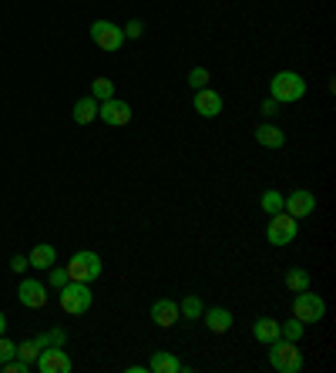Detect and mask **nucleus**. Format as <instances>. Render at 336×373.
<instances>
[{
	"mask_svg": "<svg viewBox=\"0 0 336 373\" xmlns=\"http://www.w3.org/2000/svg\"><path fill=\"white\" fill-rule=\"evenodd\" d=\"M40 343V350H47V347H65L67 343V333L65 330H47V333H40V336H34Z\"/></svg>",
	"mask_w": 336,
	"mask_h": 373,
	"instance_id": "22",
	"label": "nucleus"
},
{
	"mask_svg": "<svg viewBox=\"0 0 336 373\" xmlns=\"http://www.w3.org/2000/svg\"><path fill=\"white\" fill-rule=\"evenodd\" d=\"M283 283L289 293H303V289H310V272L306 269H289L283 276Z\"/></svg>",
	"mask_w": 336,
	"mask_h": 373,
	"instance_id": "20",
	"label": "nucleus"
},
{
	"mask_svg": "<svg viewBox=\"0 0 336 373\" xmlns=\"http://www.w3.org/2000/svg\"><path fill=\"white\" fill-rule=\"evenodd\" d=\"M4 370H7V373H27V370H30V363L17 357V360H7V363H4Z\"/></svg>",
	"mask_w": 336,
	"mask_h": 373,
	"instance_id": "29",
	"label": "nucleus"
},
{
	"mask_svg": "<svg viewBox=\"0 0 336 373\" xmlns=\"http://www.w3.org/2000/svg\"><path fill=\"white\" fill-rule=\"evenodd\" d=\"M4 330H7V320H4V313H0V336H4Z\"/></svg>",
	"mask_w": 336,
	"mask_h": 373,
	"instance_id": "34",
	"label": "nucleus"
},
{
	"mask_svg": "<svg viewBox=\"0 0 336 373\" xmlns=\"http://www.w3.org/2000/svg\"><path fill=\"white\" fill-rule=\"evenodd\" d=\"M252 336H256L259 343H266V347H269L272 340H279V323L269 320V316H259V320L252 323Z\"/></svg>",
	"mask_w": 336,
	"mask_h": 373,
	"instance_id": "16",
	"label": "nucleus"
},
{
	"mask_svg": "<svg viewBox=\"0 0 336 373\" xmlns=\"http://www.w3.org/2000/svg\"><path fill=\"white\" fill-rule=\"evenodd\" d=\"M91 98H94V101H108V98H115V81H108V77H94V81H91Z\"/></svg>",
	"mask_w": 336,
	"mask_h": 373,
	"instance_id": "21",
	"label": "nucleus"
},
{
	"mask_svg": "<svg viewBox=\"0 0 336 373\" xmlns=\"http://www.w3.org/2000/svg\"><path fill=\"white\" fill-rule=\"evenodd\" d=\"M262 208H266L269 216L283 212V195H279V192H266V195H262Z\"/></svg>",
	"mask_w": 336,
	"mask_h": 373,
	"instance_id": "27",
	"label": "nucleus"
},
{
	"mask_svg": "<svg viewBox=\"0 0 336 373\" xmlns=\"http://www.w3.org/2000/svg\"><path fill=\"white\" fill-rule=\"evenodd\" d=\"M303 330H306V323H299L296 316H293V323H279V336H283V340H293V343L303 336Z\"/></svg>",
	"mask_w": 336,
	"mask_h": 373,
	"instance_id": "25",
	"label": "nucleus"
},
{
	"mask_svg": "<svg viewBox=\"0 0 336 373\" xmlns=\"http://www.w3.org/2000/svg\"><path fill=\"white\" fill-rule=\"evenodd\" d=\"M121 30H125V34H128V38H142L145 24H142V21H128V27H121Z\"/></svg>",
	"mask_w": 336,
	"mask_h": 373,
	"instance_id": "31",
	"label": "nucleus"
},
{
	"mask_svg": "<svg viewBox=\"0 0 336 373\" xmlns=\"http://www.w3.org/2000/svg\"><path fill=\"white\" fill-rule=\"evenodd\" d=\"M91 40L101 48V51H121V44H125V30L111 21H94L91 24Z\"/></svg>",
	"mask_w": 336,
	"mask_h": 373,
	"instance_id": "7",
	"label": "nucleus"
},
{
	"mask_svg": "<svg viewBox=\"0 0 336 373\" xmlns=\"http://www.w3.org/2000/svg\"><path fill=\"white\" fill-rule=\"evenodd\" d=\"M276 111H279V101H272V98H269V101H262V115H266V118H272Z\"/></svg>",
	"mask_w": 336,
	"mask_h": 373,
	"instance_id": "33",
	"label": "nucleus"
},
{
	"mask_svg": "<svg viewBox=\"0 0 336 373\" xmlns=\"http://www.w3.org/2000/svg\"><path fill=\"white\" fill-rule=\"evenodd\" d=\"M17 357L27 363H34L40 357V343L38 340H24V343H17Z\"/></svg>",
	"mask_w": 336,
	"mask_h": 373,
	"instance_id": "24",
	"label": "nucleus"
},
{
	"mask_svg": "<svg viewBox=\"0 0 336 373\" xmlns=\"http://www.w3.org/2000/svg\"><path fill=\"white\" fill-rule=\"evenodd\" d=\"M34 367H38L40 373H71L74 370V360L67 357L65 347H47V350H40V357L34 360Z\"/></svg>",
	"mask_w": 336,
	"mask_h": 373,
	"instance_id": "8",
	"label": "nucleus"
},
{
	"mask_svg": "<svg viewBox=\"0 0 336 373\" xmlns=\"http://www.w3.org/2000/svg\"><path fill=\"white\" fill-rule=\"evenodd\" d=\"M27 266H30V262H27V256H13V259H11V269H13V272H24Z\"/></svg>",
	"mask_w": 336,
	"mask_h": 373,
	"instance_id": "32",
	"label": "nucleus"
},
{
	"mask_svg": "<svg viewBox=\"0 0 336 373\" xmlns=\"http://www.w3.org/2000/svg\"><path fill=\"white\" fill-rule=\"evenodd\" d=\"M293 316H296L299 323H320L326 316L323 296H316L313 289H303V293H296V299H293Z\"/></svg>",
	"mask_w": 336,
	"mask_h": 373,
	"instance_id": "5",
	"label": "nucleus"
},
{
	"mask_svg": "<svg viewBox=\"0 0 336 373\" xmlns=\"http://www.w3.org/2000/svg\"><path fill=\"white\" fill-rule=\"evenodd\" d=\"M98 118H101L104 125H111V128H121V125L131 121V108L121 98H108V101L98 104Z\"/></svg>",
	"mask_w": 336,
	"mask_h": 373,
	"instance_id": "9",
	"label": "nucleus"
},
{
	"mask_svg": "<svg viewBox=\"0 0 336 373\" xmlns=\"http://www.w3.org/2000/svg\"><path fill=\"white\" fill-rule=\"evenodd\" d=\"M91 299H94V296H91L88 283H74V279H67V283L61 286V309H65V313H71V316L88 313Z\"/></svg>",
	"mask_w": 336,
	"mask_h": 373,
	"instance_id": "4",
	"label": "nucleus"
},
{
	"mask_svg": "<svg viewBox=\"0 0 336 373\" xmlns=\"http://www.w3.org/2000/svg\"><path fill=\"white\" fill-rule=\"evenodd\" d=\"M299 235V219H293L289 212H276L269 219V229H266V239L272 245H289Z\"/></svg>",
	"mask_w": 336,
	"mask_h": 373,
	"instance_id": "6",
	"label": "nucleus"
},
{
	"mask_svg": "<svg viewBox=\"0 0 336 373\" xmlns=\"http://www.w3.org/2000/svg\"><path fill=\"white\" fill-rule=\"evenodd\" d=\"M148 370L155 373H181V360L175 353H168V350H158L155 357L148 360Z\"/></svg>",
	"mask_w": 336,
	"mask_h": 373,
	"instance_id": "15",
	"label": "nucleus"
},
{
	"mask_svg": "<svg viewBox=\"0 0 336 373\" xmlns=\"http://www.w3.org/2000/svg\"><path fill=\"white\" fill-rule=\"evenodd\" d=\"M179 303H175V299H158V303H152V320L158 323V326H175V323H179Z\"/></svg>",
	"mask_w": 336,
	"mask_h": 373,
	"instance_id": "13",
	"label": "nucleus"
},
{
	"mask_svg": "<svg viewBox=\"0 0 336 373\" xmlns=\"http://www.w3.org/2000/svg\"><path fill=\"white\" fill-rule=\"evenodd\" d=\"M54 259H57V252H54V245L40 243V245H34V249H30V256H27V262H30L34 269H51V266H54Z\"/></svg>",
	"mask_w": 336,
	"mask_h": 373,
	"instance_id": "18",
	"label": "nucleus"
},
{
	"mask_svg": "<svg viewBox=\"0 0 336 373\" xmlns=\"http://www.w3.org/2000/svg\"><path fill=\"white\" fill-rule=\"evenodd\" d=\"M206 316V326L212 330V333H225L229 326H233V313L225 306H215V309H208V313H202Z\"/></svg>",
	"mask_w": 336,
	"mask_h": 373,
	"instance_id": "17",
	"label": "nucleus"
},
{
	"mask_svg": "<svg viewBox=\"0 0 336 373\" xmlns=\"http://www.w3.org/2000/svg\"><path fill=\"white\" fill-rule=\"evenodd\" d=\"M179 313H181V316H189V320H198L206 309H202V299H198V296H185V299H181V306H179Z\"/></svg>",
	"mask_w": 336,
	"mask_h": 373,
	"instance_id": "23",
	"label": "nucleus"
},
{
	"mask_svg": "<svg viewBox=\"0 0 336 373\" xmlns=\"http://www.w3.org/2000/svg\"><path fill=\"white\" fill-rule=\"evenodd\" d=\"M65 283H67V269H54V266H51V286H54V289H61Z\"/></svg>",
	"mask_w": 336,
	"mask_h": 373,
	"instance_id": "30",
	"label": "nucleus"
},
{
	"mask_svg": "<svg viewBox=\"0 0 336 373\" xmlns=\"http://www.w3.org/2000/svg\"><path fill=\"white\" fill-rule=\"evenodd\" d=\"M256 142L262 145V148H283L286 145V135L276 125H269V121H262L256 128Z\"/></svg>",
	"mask_w": 336,
	"mask_h": 373,
	"instance_id": "14",
	"label": "nucleus"
},
{
	"mask_svg": "<svg viewBox=\"0 0 336 373\" xmlns=\"http://www.w3.org/2000/svg\"><path fill=\"white\" fill-rule=\"evenodd\" d=\"M283 212H289L293 219H306L316 212V195L306 192V189H296V192H289L283 199Z\"/></svg>",
	"mask_w": 336,
	"mask_h": 373,
	"instance_id": "10",
	"label": "nucleus"
},
{
	"mask_svg": "<svg viewBox=\"0 0 336 373\" xmlns=\"http://www.w3.org/2000/svg\"><path fill=\"white\" fill-rule=\"evenodd\" d=\"M17 299L30 309H40V306H47V289H44V283H38V279H21Z\"/></svg>",
	"mask_w": 336,
	"mask_h": 373,
	"instance_id": "11",
	"label": "nucleus"
},
{
	"mask_svg": "<svg viewBox=\"0 0 336 373\" xmlns=\"http://www.w3.org/2000/svg\"><path fill=\"white\" fill-rule=\"evenodd\" d=\"M269 94H272V101L293 104L306 94V81H303L296 71H279V74H272V81H269Z\"/></svg>",
	"mask_w": 336,
	"mask_h": 373,
	"instance_id": "1",
	"label": "nucleus"
},
{
	"mask_svg": "<svg viewBox=\"0 0 336 373\" xmlns=\"http://www.w3.org/2000/svg\"><path fill=\"white\" fill-rule=\"evenodd\" d=\"M269 363H272V370H279V373H299L303 370V353L296 350V343L293 340H272L269 343Z\"/></svg>",
	"mask_w": 336,
	"mask_h": 373,
	"instance_id": "2",
	"label": "nucleus"
},
{
	"mask_svg": "<svg viewBox=\"0 0 336 373\" xmlns=\"http://www.w3.org/2000/svg\"><path fill=\"white\" fill-rule=\"evenodd\" d=\"M195 111L202 118H219L222 115V98L212 88L195 91Z\"/></svg>",
	"mask_w": 336,
	"mask_h": 373,
	"instance_id": "12",
	"label": "nucleus"
},
{
	"mask_svg": "<svg viewBox=\"0 0 336 373\" xmlns=\"http://www.w3.org/2000/svg\"><path fill=\"white\" fill-rule=\"evenodd\" d=\"M98 104L101 101H94V98H81V101H74V121L78 125H91L94 118H98Z\"/></svg>",
	"mask_w": 336,
	"mask_h": 373,
	"instance_id": "19",
	"label": "nucleus"
},
{
	"mask_svg": "<svg viewBox=\"0 0 336 373\" xmlns=\"http://www.w3.org/2000/svg\"><path fill=\"white\" fill-rule=\"evenodd\" d=\"M13 357H17V343H11L7 336H0V367L7 360H13Z\"/></svg>",
	"mask_w": 336,
	"mask_h": 373,
	"instance_id": "28",
	"label": "nucleus"
},
{
	"mask_svg": "<svg viewBox=\"0 0 336 373\" xmlns=\"http://www.w3.org/2000/svg\"><path fill=\"white\" fill-rule=\"evenodd\" d=\"M67 279H74V283L101 279V256L98 252H74L71 262H67Z\"/></svg>",
	"mask_w": 336,
	"mask_h": 373,
	"instance_id": "3",
	"label": "nucleus"
},
{
	"mask_svg": "<svg viewBox=\"0 0 336 373\" xmlns=\"http://www.w3.org/2000/svg\"><path fill=\"white\" fill-rule=\"evenodd\" d=\"M208 81H212V74H208V67H192V71H189V84H192L195 91L208 88Z\"/></svg>",
	"mask_w": 336,
	"mask_h": 373,
	"instance_id": "26",
	"label": "nucleus"
}]
</instances>
